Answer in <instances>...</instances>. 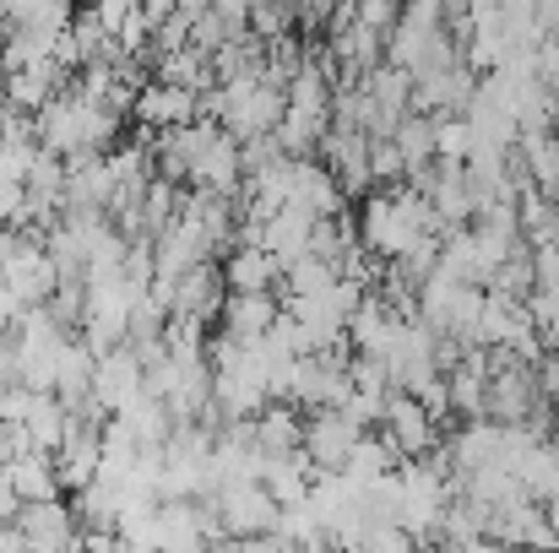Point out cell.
<instances>
[{
    "mask_svg": "<svg viewBox=\"0 0 559 553\" xmlns=\"http://www.w3.org/2000/svg\"><path fill=\"white\" fill-rule=\"evenodd\" d=\"M60 277L44 255V239L38 233H16V244L0 255V304H11L16 315L22 310H44L55 299Z\"/></svg>",
    "mask_w": 559,
    "mask_h": 553,
    "instance_id": "1",
    "label": "cell"
},
{
    "mask_svg": "<svg viewBox=\"0 0 559 553\" xmlns=\"http://www.w3.org/2000/svg\"><path fill=\"white\" fill-rule=\"evenodd\" d=\"M11 532L22 538L27 553H82V521L66 500H44V505H22L11 516Z\"/></svg>",
    "mask_w": 559,
    "mask_h": 553,
    "instance_id": "2",
    "label": "cell"
},
{
    "mask_svg": "<svg viewBox=\"0 0 559 553\" xmlns=\"http://www.w3.org/2000/svg\"><path fill=\"white\" fill-rule=\"evenodd\" d=\"M359 434H365V429H354L343 412H310V418H305V434H299V456L310 461L316 478H337V472L348 467Z\"/></svg>",
    "mask_w": 559,
    "mask_h": 553,
    "instance_id": "3",
    "label": "cell"
},
{
    "mask_svg": "<svg viewBox=\"0 0 559 553\" xmlns=\"http://www.w3.org/2000/svg\"><path fill=\"white\" fill-rule=\"evenodd\" d=\"M206 505H212V516H217L223 538H272V527H277V516H283V510L266 500V489H261V483L217 489Z\"/></svg>",
    "mask_w": 559,
    "mask_h": 553,
    "instance_id": "4",
    "label": "cell"
},
{
    "mask_svg": "<svg viewBox=\"0 0 559 553\" xmlns=\"http://www.w3.org/2000/svg\"><path fill=\"white\" fill-rule=\"evenodd\" d=\"M321 158H326V175L337 180V190H343V201H365V195H374L370 184V136H359V131H326L321 136V147H316Z\"/></svg>",
    "mask_w": 559,
    "mask_h": 553,
    "instance_id": "5",
    "label": "cell"
},
{
    "mask_svg": "<svg viewBox=\"0 0 559 553\" xmlns=\"http://www.w3.org/2000/svg\"><path fill=\"white\" fill-rule=\"evenodd\" d=\"M380 434L396 445V456L402 461H413V456H429L445 434L424 418V407L413 401V396H402V390H391L385 396V407H380Z\"/></svg>",
    "mask_w": 559,
    "mask_h": 553,
    "instance_id": "6",
    "label": "cell"
},
{
    "mask_svg": "<svg viewBox=\"0 0 559 553\" xmlns=\"http://www.w3.org/2000/svg\"><path fill=\"white\" fill-rule=\"evenodd\" d=\"M533 412H544V396H538V380L527 364L500 369L489 380V396H484V418L489 423H527Z\"/></svg>",
    "mask_w": 559,
    "mask_h": 553,
    "instance_id": "7",
    "label": "cell"
},
{
    "mask_svg": "<svg viewBox=\"0 0 559 553\" xmlns=\"http://www.w3.org/2000/svg\"><path fill=\"white\" fill-rule=\"evenodd\" d=\"M142 374H147V369L136 364L131 348L98 353V364H93V401H98L109 418H120V412L142 396Z\"/></svg>",
    "mask_w": 559,
    "mask_h": 553,
    "instance_id": "8",
    "label": "cell"
},
{
    "mask_svg": "<svg viewBox=\"0 0 559 553\" xmlns=\"http://www.w3.org/2000/svg\"><path fill=\"white\" fill-rule=\"evenodd\" d=\"M49 461H55V478H60V489L82 494V489L98 478V461H104V429L66 423V440H60V450H55Z\"/></svg>",
    "mask_w": 559,
    "mask_h": 553,
    "instance_id": "9",
    "label": "cell"
},
{
    "mask_svg": "<svg viewBox=\"0 0 559 553\" xmlns=\"http://www.w3.org/2000/svg\"><path fill=\"white\" fill-rule=\"evenodd\" d=\"M131 109H136L142 131H158V136L186 131V125L201 120V98H195V93H180V87H164V82H147Z\"/></svg>",
    "mask_w": 559,
    "mask_h": 553,
    "instance_id": "10",
    "label": "cell"
},
{
    "mask_svg": "<svg viewBox=\"0 0 559 553\" xmlns=\"http://www.w3.org/2000/svg\"><path fill=\"white\" fill-rule=\"evenodd\" d=\"M217 315H223V337L250 348V342H261V337L277 326L283 299H277V293H228Z\"/></svg>",
    "mask_w": 559,
    "mask_h": 553,
    "instance_id": "11",
    "label": "cell"
},
{
    "mask_svg": "<svg viewBox=\"0 0 559 553\" xmlns=\"http://www.w3.org/2000/svg\"><path fill=\"white\" fill-rule=\"evenodd\" d=\"M0 494L16 500V505H44V500H60V478H55V461L27 450L16 461L0 467Z\"/></svg>",
    "mask_w": 559,
    "mask_h": 553,
    "instance_id": "12",
    "label": "cell"
},
{
    "mask_svg": "<svg viewBox=\"0 0 559 553\" xmlns=\"http://www.w3.org/2000/svg\"><path fill=\"white\" fill-rule=\"evenodd\" d=\"M310 228H316V217L299 212V206H283V212L261 228V250L277 261V272H288L294 261H310Z\"/></svg>",
    "mask_w": 559,
    "mask_h": 553,
    "instance_id": "13",
    "label": "cell"
},
{
    "mask_svg": "<svg viewBox=\"0 0 559 553\" xmlns=\"http://www.w3.org/2000/svg\"><path fill=\"white\" fill-rule=\"evenodd\" d=\"M223 299H228L223 272H217V266H195V272H186V277L175 282L169 315H186V321H201V326H206V321L223 310Z\"/></svg>",
    "mask_w": 559,
    "mask_h": 553,
    "instance_id": "14",
    "label": "cell"
},
{
    "mask_svg": "<svg viewBox=\"0 0 559 553\" xmlns=\"http://www.w3.org/2000/svg\"><path fill=\"white\" fill-rule=\"evenodd\" d=\"M255 483L266 489V500H272L277 510H294V505H305L316 472H310V461H305L299 450H294V456H261V478H255Z\"/></svg>",
    "mask_w": 559,
    "mask_h": 553,
    "instance_id": "15",
    "label": "cell"
},
{
    "mask_svg": "<svg viewBox=\"0 0 559 553\" xmlns=\"http://www.w3.org/2000/svg\"><path fill=\"white\" fill-rule=\"evenodd\" d=\"M299 434H305V418L288 407V401H266L255 418H250V440L261 456H294L299 450Z\"/></svg>",
    "mask_w": 559,
    "mask_h": 553,
    "instance_id": "16",
    "label": "cell"
},
{
    "mask_svg": "<svg viewBox=\"0 0 559 553\" xmlns=\"http://www.w3.org/2000/svg\"><path fill=\"white\" fill-rule=\"evenodd\" d=\"M445 456H451V472H478L489 461H500V423L478 418V423H462V434H445Z\"/></svg>",
    "mask_w": 559,
    "mask_h": 553,
    "instance_id": "17",
    "label": "cell"
},
{
    "mask_svg": "<svg viewBox=\"0 0 559 553\" xmlns=\"http://www.w3.org/2000/svg\"><path fill=\"white\" fill-rule=\"evenodd\" d=\"M283 272L266 250H228L223 261V288L228 293H277Z\"/></svg>",
    "mask_w": 559,
    "mask_h": 553,
    "instance_id": "18",
    "label": "cell"
},
{
    "mask_svg": "<svg viewBox=\"0 0 559 553\" xmlns=\"http://www.w3.org/2000/svg\"><path fill=\"white\" fill-rule=\"evenodd\" d=\"M93 353L76 342V337H66V348H60V359H55V390L49 396H60V407H76V401H87L93 396Z\"/></svg>",
    "mask_w": 559,
    "mask_h": 553,
    "instance_id": "19",
    "label": "cell"
},
{
    "mask_svg": "<svg viewBox=\"0 0 559 553\" xmlns=\"http://www.w3.org/2000/svg\"><path fill=\"white\" fill-rule=\"evenodd\" d=\"M391 147L402 153L407 180H413V175H424V169L435 164V120H429V115H402V120H396V131H391Z\"/></svg>",
    "mask_w": 559,
    "mask_h": 553,
    "instance_id": "20",
    "label": "cell"
},
{
    "mask_svg": "<svg viewBox=\"0 0 559 553\" xmlns=\"http://www.w3.org/2000/svg\"><path fill=\"white\" fill-rule=\"evenodd\" d=\"M22 434H27V445H33L38 456H55L60 440H66V407H60V396L38 390L33 407H27V418H22Z\"/></svg>",
    "mask_w": 559,
    "mask_h": 553,
    "instance_id": "21",
    "label": "cell"
},
{
    "mask_svg": "<svg viewBox=\"0 0 559 553\" xmlns=\"http://www.w3.org/2000/svg\"><path fill=\"white\" fill-rule=\"evenodd\" d=\"M359 87H365V98H370L391 125H396V120L407 115V104H413V76H407V71H396V65H374Z\"/></svg>",
    "mask_w": 559,
    "mask_h": 553,
    "instance_id": "22",
    "label": "cell"
},
{
    "mask_svg": "<svg viewBox=\"0 0 559 553\" xmlns=\"http://www.w3.org/2000/svg\"><path fill=\"white\" fill-rule=\"evenodd\" d=\"M396 467H402V456H396V445H391L385 434H359V445H354V456H348L343 478L365 489V483L385 478V472H396Z\"/></svg>",
    "mask_w": 559,
    "mask_h": 553,
    "instance_id": "23",
    "label": "cell"
},
{
    "mask_svg": "<svg viewBox=\"0 0 559 553\" xmlns=\"http://www.w3.org/2000/svg\"><path fill=\"white\" fill-rule=\"evenodd\" d=\"M332 282H337L332 266H321V261H294L277 288H283V299H321V293H332Z\"/></svg>",
    "mask_w": 559,
    "mask_h": 553,
    "instance_id": "24",
    "label": "cell"
},
{
    "mask_svg": "<svg viewBox=\"0 0 559 553\" xmlns=\"http://www.w3.org/2000/svg\"><path fill=\"white\" fill-rule=\"evenodd\" d=\"M473 158V131H467V120H456V115H440L435 120V164H467Z\"/></svg>",
    "mask_w": 559,
    "mask_h": 553,
    "instance_id": "25",
    "label": "cell"
},
{
    "mask_svg": "<svg viewBox=\"0 0 559 553\" xmlns=\"http://www.w3.org/2000/svg\"><path fill=\"white\" fill-rule=\"evenodd\" d=\"M370 184L374 190H396V184H407L402 153H396L391 142H370Z\"/></svg>",
    "mask_w": 559,
    "mask_h": 553,
    "instance_id": "26",
    "label": "cell"
},
{
    "mask_svg": "<svg viewBox=\"0 0 559 553\" xmlns=\"http://www.w3.org/2000/svg\"><path fill=\"white\" fill-rule=\"evenodd\" d=\"M527 261H533V293L559 288V244H549V250H527Z\"/></svg>",
    "mask_w": 559,
    "mask_h": 553,
    "instance_id": "27",
    "label": "cell"
},
{
    "mask_svg": "<svg viewBox=\"0 0 559 553\" xmlns=\"http://www.w3.org/2000/svg\"><path fill=\"white\" fill-rule=\"evenodd\" d=\"M396 11H402V5H391V0H365V5H354L359 27H370V33H391V27H396Z\"/></svg>",
    "mask_w": 559,
    "mask_h": 553,
    "instance_id": "28",
    "label": "cell"
},
{
    "mask_svg": "<svg viewBox=\"0 0 559 553\" xmlns=\"http://www.w3.org/2000/svg\"><path fill=\"white\" fill-rule=\"evenodd\" d=\"M131 11H136L131 0H98V5H93V22H98L109 38H120V27L131 22Z\"/></svg>",
    "mask_w": 559,
    "mask_h": 553,
    "instance_id": "29",
    "label": "cell"
},
{
    "mask_svg": "<svg viewBox=\"0 0 559 553\" xmlns=\"http://www.w3.org/2000/svg\"><path fill=\"white\" fill-rule=\"evenodd\" d=\"M538 510H544V521H549V532H555V543H559V494L555 500H544Z\"/></svg>",
    "mask_w": 559,
    "mask_h": 553,
    "instance_id": "30",
    "label": "cell"
},
{
    "mask_svg": "<svg viewBox=\"0 0 559 553\" xmlns=\"http://www.w3.org/2000/svg\"><path fill=\"white\" fill-rule=\"evenodd\" d=\"M299 553H337V549H332V543H321V549H299Z\"/></svg>",
    "mask_w": 559,
    "mask_h": 553,
    "instance_id": "31",
    "label": "cell"
},
{
    "mask_svg": "<svg viewBox=\"0 0 559 553\" xmlns=\"http://www.w3.org/2000/svg\"><path fill=\"white\" fill-rule=\"evenodd\" d=\"M549 38H555V44H559V22H555V33H549Z\"/></svg>",
    "mask_w": 559,
    "mask_h": 553,
    "instance_id": "32",
    "label": "cell"
}]
</instances>
